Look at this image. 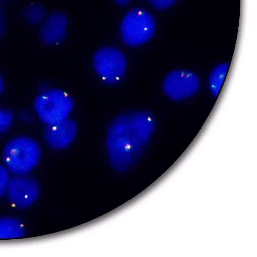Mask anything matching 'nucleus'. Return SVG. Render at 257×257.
Returning <instances> with one entry per match:
<instances>
[{"mask_svg":"<svg viewBox=\"0 0 257 257\" xmlns=\"http://www.w3.org/2000/svg\"><path fill=\"white\" fill-rule=\"evenodd\" d=\"M152 114L146 110L122 114L110 123L106 137L112 165L119 171L128 169L139 158L155 128Z\"/></svg>","mask_w":257,"mask_h":257,"instance_id":"nucleus-1","label":"nucleus"},{"mask_svg":"<svg viewBox=\"0 0 257 257\" xmlns=\"http://www.w3.org/2000/svg\"><path fill=\"white\" fill-rule=\"evenodd\" d=\"M2 156L4 166L10 173L14 175L28 174L39 163L41 149L34 139L18 136L7 143Z\"/></svg>","mask_w":257,"mask_h":257,"instance_id":"nucleus-2","label":"nucleus"},{"mask_svg":"<svg viewBox=\"0 0 257 257\" xmlns=\"http://www.w3.org/2000/svg\"><path fill=\"white\" fill-rule=\"evenodd\" d=\"M74 101L64 91L50 88L40 92L33 103L39 119L46 125L69 118L74 108Z\"/></svg>","mask_w":257,"mask_h":257,"instance_id":"nucleus-3","label":"nucleus"},{"mask_svg":"<svg viewBox=\"0 0 257 257\" xmlns=\"http://www.w3.org/2000/svg\"><path fill=\"white\" fill-rule=\"evenodd\" d=\"M155 23L152 15L144 9H134L123 19L120 32L124 43L131 46L142 45L153 36Z\"/></svg>","mask_w":257,"mask_h":257,"instance_id":"nucleus-4","label":"nucleus"},{"mask_svg":"<svg viewBox=\"0 0 257 257\" xmlns=\"http://www.w3.org/2000/svg\"><path fill=\"white\" fill-rule=\"evenodd\" d=\"M93 66L101 79L106 84L114 85L123 78L127 67L124 54L118 49L106 47L99 49L94 54Z\"/></svg>","mask_w":257,"mask_h":257,"instance_id":"nucleus-5","label":"nucleus"},{"mask_svg":"<svg viewBox=\"0 0 257 257\" xmlns=\"http://www.w3.org/2000/svg\"><path fill=\"white\" fill-rule=\"evenodd\" d=\"M6 194L13 206L25 209L37 200L40 187L35 179L28 174L16 175L10 178Z\"/></svg>","mask_w":257,"mask_h":257,"instance_id":"nucleus-6","label":"nucleus"},{"mask_svg":"<svg viewBox=\"0 0 257 257\" xmlns=\"http://www.w3.org/2000/svg\"><path fill=\"white\" fill-rule=\"evenodd\" d=\"M200 87L198 76L187 70H176L165 77L162 88L171 99L178 101L190 97L196 94Z\"/></svg>","mask_w":257,"mask_h":257,"instance_id":"nucleus-7","label":"nucleus"},{"mask_svg":"<svg viewBox=\"0 0 257 257\" xmlns=\"http://www.w3.org/2000/svg\"><path fill=\"white\" fill-rule=\"evenodd\" d=\"M77 133L76 123L68 118L59 122L46 125L44 138L52 148L62 149L75 139Z\"/></svg>","mask_w":257,"mask_h":257,"instance_id":"nucleus-8","label":"nucleus"},{"mask_svg":"<svg viewBox=\"0 0 257 257\" xmlns=\"http://www.w3.org/2000/svg\"><path fill=\"white\" fill-rule=\"evenodd\" d=\"M67 20L61 12H54L46 16L41 24L39 37L45 45L52 46L61 43L65 39Z\"/></svg>","mask_w":257,"mask_h":257,"instance_id":"nucleus-9","label":"nucleus"},{"mask_svg":"<svg viewBox=\"0 0 257 257\" xmlns=\"http://www.w3.org/2000/svg\"><path fill=\"white\" fill-rule=\"evenodd\" d=\"M26 229L23 222L14 217L0 218V240L16 239L23 237Z\"/></svg>","mask_w":257,"mask_h":257,"instance_id":"nucleus-10","label":"nucleus"},{"mask_svg":"<svg viewBox=\"0 0 257 257\" xmlns=\"http://www.w3.org/2000/svg\"><path fill=\"white\" fill-rule=\"evenodd\" d=\"M229 68L228 63H222L215 66L211 72L208 79V86L210 91L214 97L219 95Z\"/></svg>","mask_w":257,"mask_h":257,"instance_id":"nucleus-11","label":"nucleus"},{"mask_svg":"<svg viewBox=\"0 0 257 257\" xmlns=\"http://www.w3.org/2000/svg\"><path fill=\"white\" fill-rule=\"evenodd\" d=\"M23 17L24 21L30 25H38L41 24L46 17V11L41 5L32 4L25 8Z\"/></svg>","mask_w":257,"mask_h":257,"instance_id":"nucleus-12","label":"nucleus"},{"mask_svg":"<svg viewBox=\"0 0 257 257\" xmlns=\"http://www.w3.org/2000/svg\"><path fill=\"white\" fill-rule=\"evenodd\" d=\"M14 120L13 112L10 109L0 107V134L9 130Z\"/></svg>","mask_w":257,"mask_h":257,"instance_id":"nucleus-13","label":"nucleus"},{"mask_svg":"<svg viewBox=\"0 0 257 257\" xmlns=\"http://www.w3.org/2000/svg\"><path fill=\"white\" fill-rule=\"evenodd\" d=\"M10 173L4 165L0 164V198L5 194L10 177Z\"/></svg>","mask_w":257,"mask_h":257,"instance_id":"nucleus-14","label":"nucleus"},{"mask_svg":"<svg viewBox=\"0 0 257 257\" xmlns=\"http://www.w3.org/2000/svg\"><path fill=\"white\" fill-rule=\"evenodd\" d=\"M154 8L159 10L167 9L172 6L176 0H148Z\"/></svg>","mask_w":257,"mask_h":257,"instance_id":"nucleus-15","label":"nucleus"},{"mask_svg":"<svg viewBox=\"0 0 257 257\" xmlns=\"http://www.w3.org/2000/svg\"><path fill=\"white\" fill-rule=\"evenodd\" d=\"M19 117L22 122L28 123L32 121L33 116L30 111L23 110L20 112Z\"/></svg>","mask_w":257,"mask_h":257,"instance_id":"nucleus-16","label":"nucleus"},{"mask_svg":"<svg viewBox=\"0 0 257 257\" xmlns=\"http://www.w3.org/2000/svg\"><path fill=\"white\" fill-rule=\"evenodd\" d=\"M6 25V21L4 13L0 5V39L4 34Z\"/></svg>","mask_w":257,"mask_h":257,"instance_id":"nucleus-17","label":"nucleus"},{"mask_svg":"<svg viewBox=\"0 0 257 257\" xmlns=\"http://www.w3.org/2000/svg\"><path fill=\"white\" fill-rule=\"evenodd\" d=\"M38 88L40 92H44L50 89L48 84L45 82H41L38 86Z\"/></svg>","mask_w":257,"mask_h":257,"instance_id":"nucleus-18","label":"nucleus"},{"mask_svg":"<svg viewBox=\"0 0 257 257\" xmlns=\"http://www.w3.org/2000/svg\"><path fill=\"white\" fill-rule=\"evenodd\" d=\"M116 3L120 5H125L127 4L130 0H115Z\"/></svg>","mask_w":257,"mask_h":257,"instance_id":"nucleus-19","label":"nucleus"},{"mask_svg":"<svg viewBox=\"0 0 257 257\" xmlns=\"http://www.w3.org/2000/svg\"><path fill=\"white\" fill-rule=\"evenodd\" d=\"M4 89V82L2 75L0 74V95L2 94Z\"/></svg>","mask_w":257,"mask_h":257,"instance_id":"nucleus-20","label":"nucleus"},{"mask_svg":"<svg viewBox=\"0 0 257 257\" xmlns=\"http://www.w3.org/2000/svg\"><path fill=\"white\" fill-rule=\"evenodd\" d=\"M0 1H1V0H0Z\"/></svg>","mask_w":257,"mask_h":257,"instance_id":"nucleus-21","label":"nucleus"}]
</instances>
